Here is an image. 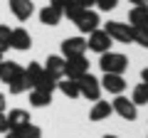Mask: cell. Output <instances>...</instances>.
<instances>
[{"label":"cell","mask_w":148,"mask_h":138,"mask_svg":"<svg viewBox=\"0 0 148 138\" xmlns=\"http://www.w3.org/2000/svg\"><path fill=\"white\" fill-rule=\"evenodd\" d=\"M0 84H5L10 89V94H22L27 91L25 84V67H20L17 62H0Z\"/></svg>","instance_id":"obj_1"},{"label":"cell","mask_w":148,"mask_h":138,"mask_svg":"<svg viewBox=\"0 0 148 138\" xmlns=\"http://www.w3.org/2000/svg\"><path fill=\"white\" fill-rule=\"evenodd\" d=\"M99 67H101V72L104 74H123L128 69V57L126 54H121V52H104V54H99Z\"/></svg>","instance_id":"obj_2"},{"label":"cell","mask_w":148,"mask_h":138,"mask_svg":"<svg viewBox=\"0 0 148 138\" xmlns=\"http://www.w3.org/2000/svg\"><path fill=\"white\" fill-rule=\"evenodd\" d=\"M104 32L114 40V42H121V44H131V42H133V27L128 25V22L109 20V22L104 25Z\"/></svg>","instance_id":"obj_3"},{"label":"cell","mask_w":148,"mask_h":138,"mask_svg":"<svg viewBox=\"0 0 148 138\" xmlns=\"http://www.w3.org/2000/svg\"><path fill=\"white\" fill-rule=\"evenodd\" d=\"M77 86H79V96H84V99H89V101H99L101 99V84H99V79H96L94 74H84V77H79L77 79Z\"/></svg>","instance_id":"obj_4"},{"label":"cell","mask_w":148,"mask_h":138,"mask_svg":"<svg viewBox=\"0 0 148 138\" xmlns=\"http://www.w3.org/2000/svg\"><path fill=\"white\" fill-rule=\"evenodd\" d=\"M84 74H89V59H86L84 54L64 59V77H67V79H79V77H84Z\"/></svg>","instance_id":"obj_5"},{"label":"cell","mask_w":148,"mask_h":138,"mask_svg":"<svg viewBox=\"0 0 148 138\" xmlns=\"http://www.w3.org/2000/svg\"><path fill=\"white\" fill-rule=\"evenodd\" d=\"M111 111L119 113L123 121H136V118H138V106L133 104L131 99H126L123 94H119L116 99L111 101Z\"/></svg>","instance_id":"obj_6"},{"label":"cell","mask_w":148,"mask_h":138,"mask_svg":"<svg viewBox=\"0 0 148 138\" xmlns=\"http://www.w3.org/2000/svg\"><path fill=\"white\" fill-rule=\"evenodd\" d=\"M111 44H114V40H111L101 27L94 30V32H89V37H86V49H91V52H96V54L111 52Z\"/></svg>","instance_id":"obj_7"},{"label":"cell","mask_w":148,"mask_h":138,"mask_svg":"<svg viewBox=\"0 0 148 138\" xmlns=\"http://www.w3.org/2000/svg\"><path fill=\"white\" fill-rule=\"evenodd\" d=\"M99 12L91 10V8H86V10H82V15L74 20V25H77V30L82 32V35H89V32L99 30Z\"/></svg>","instance_id":"obj_8"},{"label":"cell","mask_w":148,"mask_h":138,"mask_svg":"<svg viewBox=\"0 0 148 138\" xmlns=\"http://www.w3.org/2000/svg\"><path fill=\"white\" fill-rule=\"evenodd\" d=\"M99 84H101V91L119 96V94H123V91H126L128 81L123 79V74H104V77L99 79Z\"/></svg>","instance_id":"obj_9"},{"label":"cell","mask_w":148,"mask_h":138,"mask_svg":"<svg viewBox=\"0 0 148 138\" xmlns=\"http://www.w3.org/2000/svg\"><path fill=\"white\" fill-rule=\"evenodd\" d=\"M45 74L49 77V79H54V81H59V79H64V57L62 54H49L47 59H45Z\"/></svg>","instance_id":"obj_10"},{"label":"cell","mask_w":148,"mask_h":138,"mask_svg":"<svg viewBox=\"0 0 148 138\" xmlns=\"http://www.w3.org/2000/svg\"><path fill=\"white\" fill-rule=\"evenodd\" d=\"M32 47V35L25 30V27H15L10 32V49H17V52H27Z\"/></svg>","instance_id":"obj_11"},{"label":"cell","mask_w":148,"mask_h":138,"mask_svg":"<svg viewBox=\"0 0 148 138\" xmlns=\"http://www.w3.org/2000/svg\"><path fill=\"white\" fill-rule=\"evenodd\" d=\"M86 52V37L77 35V37H67L62 42V57H77V54H84Z\"/></svg>","instance_id":"obj_12"},{"label":"cell","mask_w":148,"mask_h":138,"mask_svg":"<svg viewBox=\"0 0 148 138\" xmlns=\"http://www.w3.org/2000/svg\"><path fill=\"white\" fill-rule=\"evenodd\" d=\"M10 12L20 22H25V20H30L32 12H35V3H32V0H10Z\"/></svg>","instance_id":"obj_13"},{"label":"cell","mask_w":148,"mask_h":138,"mask_svg":"<svg viewBox=\"0 0 148 138\" xmlns=\"http://www.w3.org/2000/svg\"><path fill=\"white\" fill-rule=\"evenodd\" d=\"M5 116H8V126H10V131H20V128H25V126L32 123L30 113H27L25 109H12V111L5 113Z\"/></svg>","instance_id":"obj_14"},{"label":"cell","mask_w":148,"mask_h":138,"mask_svg":"<svg viewBox=\"0 0 148 138\" xmlns=\"http://www.w3.org/2000/svg\"><path fill=\"white\" fill-rule=\"evenodd\" d=\"M45 79V69L42 64H37V62H30V67H25V84L27 89H35L40 81Z\"/></svg>","instance_id":"obj_15"},{"label":"cell","mask_w":148,"mask_h":138,"mask_svg":"<svg viewBox=\"0 0 148 138\" xmlns=\"http://www.w3.org/2000/svg\"><path fill=\"white\" fill-rule=\"evenodd\" d=\"M59 20H62V10H59V8L47 5V8H42V10H40V22H42V25L54 27V25H59Z\"/></svg>","instance_id":"obj_16"},{"label":"cell","mask_w":148,"mask_h":138,"mask_svg":"<svg viewBox=\"0 0 148 138\" xmlns=\"http://www.w3.org/2000/svg\"><path fill=\"white\" fill-rule=\"evenodd\" d=\"M111 104L109 101H94V106H91V111H89V121H104V118H109L111 116Z\"/></svg>","instance_id":"obj_17"},{"label":"cell","mask_w":148,"mask_h":138,"mask_svg":"<svg viewBox=\"0 0 148 138\" xmlns=\"http://www.w3.org/2000/svg\"><path fill=\"white\" fill-rule=\"evenodd\" d=\"M30 104L35 109H45L52 104V91H45V89H32L30 91Z\"/></svg>","instance_id":"obj_18"},{"label":"cell","mask_w":148,"mask_h":138,"mask_svg":"<svg viewBox=\"0 0 148 138\" xmlns=\"http://www.w3.org/2000/svg\"><path fill=\"white\" fill-rule=\"evenodd\" d=\"M148 20V5H133L128 12V25L131 27H141Z\"/></svg>","instance_id":"obj_19"},{"label":"cell","mask_w":148,"mask_h":138,"mask_svg":"<svg viewBox=\"0 0 148 138\" xmlns=\"http://www.w3.org/2000/svg\"><path fill=\"white\" fill-rule=\"evenodd\" d=\"M5 138H42V128L35 126V123H30V126L20 128V131H8Z\"/></svg>","instance_id":"obj_20"},{"label":"cell","mask_w":148,"mask_h":138,"mask_svg":"<svg viewBox=\"0 0 148 138\" xmlns=\"http://www.w3.org/2000/svg\"><path fill=\"white\" fill-rule=\"evenodd\" d=\"M57 89L62 91L67 99H77V96H79V86H77V79H67V77H64V79H59V81H57Z\"/></svg>","instance_id":"obj_21"},{"label":"cell","mask_w":148,"mask_h":138,"mask_svg":"<svg viewBox=\"0 0 148 138\" xmlns=\"http://www.w3.org/2000/svg\"><path fill=\"white\" fill-rule=\"evenodd\" d=\"M131 101L136 104V106H146V104H148V86L143 84V81H141V84H136V86H133Z\"/></svg>","instance_id":"obj_22"},{"label":"cell","mask_w":148,"mask_h":138,"mask_svg":"<svg viewBox=\"0 0 148 138\" xmlns=\"http://www.w3.org/2000/svg\"><path fill=\"white\" fill-rule=\"evenodd\" d=\"M82 10H86V8H82L79 3H77V0H69L67 5L62 8V17H69V22H74L77 17L82 15Z\"/></svg>","instance_id":"obj_23"},{"label":"cell","mask_w":148,"mask_h":138,"mask_svg":"<svg viewBox=\"0 0 148 138\" xmlns=\"http://www.w3.org/2000/svg\"><path fill=\"white\" fill-rule=\"evenodd\" d=\"M10 27L8 25H0V54H3V57H5V52L8 49H10Z\"/></svg>","instance_id":"obj_24"},{"label":"cell","mask_w":148,"mask_h":138,"mask_svg":"<svg viewBox=\"0 0 148 138\" xmlns=\"http://www.w3.org/2000/svg\"><path fill=\"white\" fill-rule=\"evenodd\" d=\"M133 42L148 49V30L146 27H133Z\"/></svg>","instance_id":"obj_25"},{"label":"cell","mask_w":148,"mask_h":138,"mask_svg":"<svg viewBox=\"0 0 148 138\" xmlns=\"http://www.w3.org/2000/svg\"><path fill=\"white\" fill-rule=\"evenodd\" d=\"M94 5L99 8V10H104V12H109V10H114V8L119 5V0H96Z\"/></svg>","instance_id":"obj_26"},{"label":"cell","mask_w":148,"mask_h":138,"mask_svg":"<svg viewBox=\"0 0 148 138\" xmlns=\"http://www.w3.org/2000/svg\"><path fill=\"white\" fill-rule=\"evenodd\" d=\"M10 131V126H8V116L5 111H0V133H8Z\"/></svg>","instance_id":"obj_27"},{"label":"cell","mask_w":148,"mask_h":138,"mask_svg":"<svg viewBox=\"0 0 148 138\" xmlns=\"http://www.w3.org/2000/svg\"><path fill=\"white\" fill-rule=\"evenodd\" d=\"M69 0H49V5H54V8H59V10H62L64 5H67Z\"/></svg>","instance_id":"obj_28"},{"label":"cell","mask_w":148,"mask_h":138,"mask_svg":"<svg viewBox=\"0 0 148 138\" xmlns=\"http://www.w3.org/2000/svg\"><path fill=\"white\" fill-rule=\"evenodd\" d=\"M141 81L148 86V67H146V69H141Z\"/></svg>","instance_id":"obj_29"},{"label":"cell","mask_w":148,"mask_h":138,"mask_svg":"<svg viewBox=\"0 0 148 138\" xmlns=\"http://www.w3.org/2000/svg\"><path fill=\"white\" fill-rule=\"evenodd\" d=\"M77 3H79L82 8H91V5H94V3H96V0H77Z\"/></svg>","instance_id":"obj_30"},{"label":"cell","mask_w":148,"mask_h":138,"mask_svg":"<svg viewBox=\"0 0 148 138\" xmlns=\"http://www.w3.org/2000/svg\"><path fill=\"white\" fill-rule=\"evenodd\" d=\"M128 3H133V5H148V0H128Z\"/></svg>","instance_id":"obj_31"},{"label":"cell","mask_w":148,"mask_h":138,"mask_svg":"<svg viewBox=\"0 0 148 138\" xmlns=\"http://www.w3.org/2000/svg\"><path fill=\"white\" fill-rule=\"evenodd\" d=\"M0 111H5V96L0 94Z\"/></svg>","instance_id":"obj_32"},{"label":"cell","mask_w":148,"mask_h":138,"mask_svg":"<svg viewBox=\"0 0 148 138\" xmlns=\"http://www.w3.org/2000/svg\"><path fill=\"white\" fill-rule=\"evenodd\" d=\"M101 138H119V136H109V133H106V136H101Z\"/></svg>","instance_id":"obj_33"},{"label":"cell","mask_w":148,"mask_h":138,"mask_svg":"<svg viewBox=\"0 0 148 138\" xmlns=\"http://www.w3.org/2000/svg\"><path fill=\"white\" fill-rule=\"evenodd\" d=\"M3 59H5V57H3V54H0V62H3Z\"/></svg>","instance_id":"obj_34"},{"label":"cell","mask_w":148,"mask_h":138,"mask_svg":"<svg viewBox=\"0 0 148 138\" xmlns=\"http://www.w3.org/2000/svg\"><path fill=\"white\" fill-rule=\"evenodd\" d=\"M146 138H148V136H146Z\"/></svg>","instance_id":"obj_35"}]
</instances>
